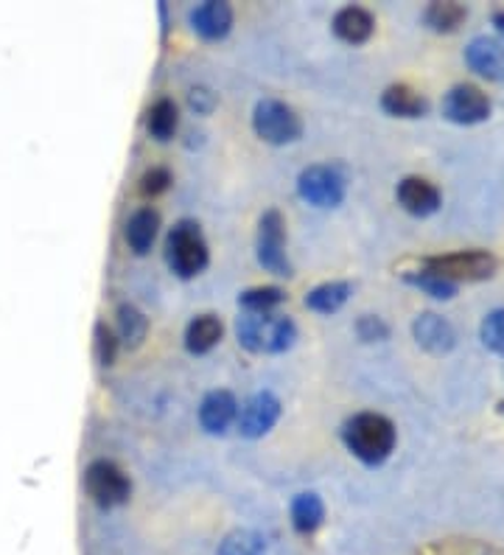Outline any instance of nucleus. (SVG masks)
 Returning <instances> with one entry per match:
<instances>
[{
	"instance_id": "18",
	"label": "nucleus",
	"mask_w": 504,
	"mask_h": 555,
	"mask_svg": "<svg viewBox=\"0 0 504 555\" xmlns=\"http://www.w3.org/2000/svg\"><path fill=\"white\" fill-rule=\"evenodd\" d=\"M222 320L216 318V314H199V318H194L189 323V328H185V348H189V353H194V357H202V353L214 351L219 343H222Z\"/></svg>"
},
{
	"instance_id": "26",
	"label": "nucleus",
	"mask_w": 504,
	"mask_h": 555,
	"mask_svg": "<svg viewBox=\"0 0 504 555\" xmlns=\"http://www.w3.org/2000/svg\"><path fill=\"white\" fill-rule=\"evenodd\" d=\"M219 555H267V542L256 530H233L219 544Z\"/></svg>"
},
{
	"instance_id": "17",
	"label": "nucleus",
	"mask_w": 504,
	"mask_h": 555,
	"mask_svg": "<svg viewBox=\"0 0 504 555\" xmlns=\"http://www.w3.org/2000/svg\"><path fill=\"white\" fill-rule=\"evenodd\" d=\"M157 231H160V214L155 208H138L124 228V238L134 256H146L155 244Z\"/></svg>"
},
{
	"instance_id": "32",
	"label": "nucleus",
	"mask_w": 504,
	"mask_h": 555,
	"mask_svg": "<svg viewBox=\"0 0 504 555\" xmlns=\"http://www.w3.org/2000/svg\"><path fill=\"white\" fill-rule=\"evenodd\" d=\"M189 104L191 109H196L199 116H208L210 109L216 107V93H210L208 88H194L189 93Z\"/></svg>"
},
{
	"instance_id": "5",
	"label": "nucleus",
	"mask_w": 504,
	"mask_h": 555,
	"mask_svg": "<svg viewBox=\"0 0 504 555\" xmlns=\"http://www.w3.org/2000/svg\"><path fill=\"white\" fill-rule=\"evenodd\" d=\"M258 264L272 275L289 278L292 261L286 256V222H283L281 210H267L258 222V238H256Z\"/></svg>"
},
{
	"instance_id": "24",
	"label": "nucleus",
	"mask_w": 504,
	"mask_h": 555,
	"mask_svg": "<svg viewBox=\"0 0 504 555\" xmlns=\"http://www.w3.org/2000/svg\"><path fill=\"white\" fill-rule=\"evenodd\" d=\"M283 300H286V292L281 286H253V289H244L238 295V306H242L244 312L253 314L275 312Z\"/></svg>"
},
{
	"instance_id": "29",
	"label": "nucleus",
	"mask_w": 504,
	"mask_h": 555,
	"mask_svg": "<svg viewBox=\"0 0 504 555\" xmlns=\"http://www.w3.org/2000/svg\"><path fill=\"white\" fill-rule=\"evenodd\" d=\"M118 357V337L107 328V323H95V359L101 367L115 365Z\"/></svg>"
},
{
	"instance_id": "8",
	"label": "nucleus",
	"mask_w": 504,
	"mask_h": 555,
	"mask_svg": "<svg viewBox=\"0 0 504 555\" xmlns=\"http://www.w3.org/2000/svg\"><path fill=\"white\" fill-rule=\"evenodd\" d=\"M426 270L443 275L451 284L460 281H484L496 272V258L484 250H465L451 253V256L426 258Z\"/></svg>"
},
{
	"instance_id": "23",
	"label": "nucleus",
	"mask_w": 504,
	"mask_h": 555,
	"mask_svg": "<svg viewBox=\"0 0 504 555\" xmlns=\"http://www.w3.org/2000/svg\"><path fill=\"white\" fill-rule=\"evenodd\" d=\"M148 332V320L146 314L132 304L118 306V337L127 348H138L146 339Z\"/></svg>"
},
{
	"instance_id": "4",
	"label": "nucleus",
	"mask_w": 504,
	"mask_h": 555,
	"mask_svg": "<svg viewBox=\"0 0 504 555\" xmlns=\"http://www.w3.org/2000/svg\"><path fill=\"white\" fill-rule=\"evenodd\" d=\"M253 129L261 141L272 143V146H286V143L300 141L302 121L289 104L277 102V99H263L253 113Z\"/></svg>"
},
{
	"instance_id": "20",
	"label": "nucleus",
	"mask_w": 504,
	"mask_h": 555,
	"mask_svg": "<svg viewBox=\"0 0 504 555\" xmlns=\"http://www.w3.org/2000/svg\"><path fill=\"white\" fill-rule=\"evenodd\" d=\"M353 286L348 281H328V284H320L306 295V309L316 314H336L348 304Z\"/></svg>"
},
{
	"instance_id": "3",
	"label": "nucleus",
	"mask_w": 504,
	"mask_h": 555,
	"mask_svg": "<svg viewBox=\"0 0 504 555\" xmlns=\"http://www.w3.org/2000/svg\"><path fill=\"white\" fill-rule=\"evenodd\" d=\"M210 261L208 242L202 236V228L191 219L177 222L166 236V264L177 278H196Z\"/></svg>"
},
{
	"instance_id": "6",
	"label": "nucleus",
	"mask_w": 504,
	"mask_h": 555,
	"mask_svg": "<svg viewBox=\"0 0 504 555\" xmlns=\"http://www.w3.org/2000/svg\"><path fill=\"white\" fill-rule=\"evenodd\" d=\"M85 488L88 496L101 511H113L132 496V482L121 468L109 461H93L85 472Z\"/></svg>"
},
{
	"instance_id": "25",
	"label": "nucleus",
	"mask_w": 504,
	"mask_h": 555,
	"mask_svg": "<svg viewBox=\"0 0 504 555\" xmlns=\"http://www.w3.org/2000/svg\"><path fill=\"white\" fill-rule=\"evenodd\" d=\"M465 17H468V9L463 3H431L424 14L426 26L435 31H457Z\"/></svg>"
},
{
	"instance_id": "9",
	"label": "nucleus",
	"mask_w": 504,
	"mask_h": 555,
	"mask_svg": "<svg viewBox=\"0 0 504 555\" xmlns=\"http://www.w3.org/2000/svg\"><path fill=\"white\" fill-rule=\"evenodd\" d=\"M277 421H281V401H277L275 393H269V390H261V393L249 396L244 401V406H238V433L249 440H258L263 435L272 433Z\"/></svg>"
},
{
	"instance_id": "21",
	"label": "nucleus",
	"mask_w": 504,
	"mask_h": 555,
	"mask_svg": "<svg viewBox=\"0 0 504 555\" xmlns=\"http://www.w3.org/2000/svg\"><path fill=\"white\" fill-rule=\"evenodd\" d=\"M292 528L300 535H311L325 519V505L316 494H297L292 500Z\"/></svg>"
},
{
	"instance_id": "19",
	"label": "nucleus",
	"mask_w": 504,
	"mask_h": 555,
	"mask_svg": "<svg viewBox=\"0 0 504 555\" xmlns=\"http://www.w3.org/2000/svg\"><path fill=\"white\" fill-rule=\"evenodd\" d=\"M382 107L396 118H421L429 113V102H426V95H421L417 90L406 88V85H392V88L384 90Z\"/></svg>"
},
{
	"instance_id": "2",
	"label": "nucleus",
	"mask_w": 504,
	"mask_h": 555,
	"mask_svg": "<svg viewBox=\"0 0 504 555\" xmlns=\"http://www.w3.org/2000/svg\"><path fill=\"white\" fill-rule=\"evenodd\" d=\"M235 337L249 353H283L295 346L297 325L286 314L244 312L235 320Z\"/></svg>"
},
{
	"instance_id": "33",
	"label": "nucleus",
	"mask_w": 504,
	"mask_h": 555,
	"mask_svg": "<svg viewBox=\"0 0 504 555\" xmlns=\"http://www.w3.org/2000/svg\"><path fill=\"white\" fill-rule=\"evenodd\" d=\"M493 26H496L499 35L504 37V12H496V14H493Z\"/></svg>"
},
{
	"instance_id": "27",
	"label": "nucleus",
	"mask_w": 504,
	"mask_h": 555,
	"mask_svg": "<svg viewBox=\"0 0 504 555\" xmlns=\"http://www.w3.org/2000/svg\"><path fill=\"white\" fill-rule=\"evenodd\" d=\"M406 284L417 286V289L426 292V295H431V298L437 300L454 298V292H457V284H451L443 275H437V272L426 270V267L421 272H410V275H406Z\"/></svg>"
},
{
	"instance_id": "22",
	"label": "nucleus",
	"mask_w": 504,
	"mask_h": 555,
	"mask_svg": "<svg viewBox=\"0 0 504 555\" xmlns=\"http://www.w3.org/2000/svg\"><path fill=\"white\" fill-rule=\"evenodd\" d=\"M177 124H180V113H177V104L171 99H160V102L148 107L146 129L157 143L171 141L177 132Z\"/></svg>"
},
{
	"instance_id": "16",
	"label": "nucleus",
	"mask_w": 504,
	"mask_h": 555,
	"mask_svg": "<svg viewBox=\"0 0 504 555\" xmlns=\"http://www.w3.org/2000/svg\"><path fill=\"white\" fill-rule=\"evenodd\" d=\"M412 332H415L417 346H424L426 351L431 353L451 351L454 343H457V334H454L449 320H443L440 314H431V312L421 314V318L412 323Z\"/></svg>"
},
{
	"instance_id": "34",
	"label": "nucleus",
	"mask_w": 504,
	"mask_h": 555,
	"mask_svg": "<svg viewBox=\"0 0 504 555\" xmlns=\"http://www.w3.org/2000/svg\"><path fill=\"white\" fill-rule=\"evenodd\" d=\"M499 410H502V415H504V401H502V404H499Z\"/></svg>"
},
{
	"instance_id": "28",
	"label": "nucleus",
	"mask_w": 504,
	"mask_h": 555,
	"mask_svg": "<svg viewBox=\"0 0 504 555\" xmlns=\"http://www.w3.org/2000/svg\"><path fill=\"white\" fill-rule=\"evenodd\" d=\"M482 343L484 348H491L493 353L504 357V309H496L482 320Z\"/></svg>"
},
{
	"instance_id": "13",
	"label": "nucleus",
	"mask_w": 504,
	"mask_h": 555,
	"mask_svg": "<svg viewBox=\"0 0 504 555\" xmlns=\"http://www.w3.org/2000/svg\"><path fill=\"white\" fill-rule=\"evenodd\" d=\"M398 203L412 217H431L440 208V191L424 177H406L398 183Z\"/></svg>"
},
{
	"instance_id": "30",
	"label": "nucleus",
	"mask_w": 504,
	"mask_h": 555,
	"mask_svg": "<svg viewBox=\"0 0 504 555\" xmlns=\"http://www.w3.org/2000/svg\"><path fill=\"white\" fill-rule=\"evenodd\" d=\"M168 185H171V171L163 169V166H155V169H148L141 177V194L146 199H155L160 194H166Z\"/></svg>"
},
{
	"instance_id": "1",
	"label": "nucleus",
	"mask_w": 504,
	"mask_h": 555,
	"mask_svg": "<svg viewBox=\"0 0 504 555\" xmlns=\"http://www.w3.org/2000/svg\"><path fill=\"white\" fill-rule=\"evenodd\" d=\"M343 443L364 466H382L396 449V427L378 413H357L343 424Z\"/></svg>"
},
{
	"instance_id": "10",
	"label": "nucleus",
	"mask_w": 504,
	"mask_h": 555,
	"mask_svg": "<svg viewBox=\"0 0 504 555\" xmlns=\"http://www.w3.org/2000/svg\"><path fill=\"white\" fill-rule=\"evenodd\" d=\"M443 116L454 124H463V127L482 124L491 116V99L474 85H457L445 93Z\"/></svg>"
},
{
	"instance_id": "14",
	"label": "nucleus",
	"mask_w": 504,
	"mask_h": 555,
	"mask_svg": "<svg viewBox=\"0 0 504 555\" xmlns=\"http://www.w3.org/2000/svg\"><path fill=\"white\" fill-rule=\"evenodd\" d=\"M465 62L484 79H504V42L491 37H477L465 48Z\"/></svg>"
},
{
	"instance_id": "12",
	"label": "nucleus",
	"mask_w": 504,
	"mask_h": 555,
	"mask_svg": "<svg viewBox=\"0 0 504 555\" xmlns=\"http://www.w3.org/2000/svg\"><path fill=\"white\" fill-rule=\"evenodd\" d=\"M191 26H194L202 40H224L230 35V28H233V9L224 0H208V3H202L191 12Z\"/></svg>"
},
{
	"instance_id": "7",
	"label": "nucleus",
	"mask_w": 504,
	"mask_h": 555,
	"mask_svg": "<svg viewBox=\"0 0 504 555\" xmlns=\"http://www.w3.org/2000/svg\"><path fill=\"white\" fill-rule=\"evenodd\" d=\"M297 194L302 203L314 205V208H336L345 199V177L336 166L316 163L302 169L297 177Z\"/></svg>"
},
{
	"instance_id": "31",
	"label": "nucleus",
	"mask_w": 504,
	"mask_h": 555,
	"mask_svg": "<svg viewBox=\"0 0 504 555\" xmlns=\"http://www.w3.org/2000/svg\"><path fill=\"white\" fill-rule=\"evenodd\" d=\"M357 334L359 339H364V343H382V339L390 337V328H387V323H384L382 318L364 314V318H359L357 323Z\"/></svg>"
},
{
	"instance_id": "15",
	"label": "nucleus",
	"mask_w": 504,
	"mask_h": 555,
	"mask_svg": "<svg viewBox=\"0 0 504 555\" xmlns=\"http://www.w3.org/2000/svg\"><path fill=\"white\" fill-rule=\"evenodd\" d=\"M331 28H334V35L343 42H348V46H362V42H367L370 37H373V31H376V21H373V14H370L367 9L345 7L334 14Z\"/></svg>"
},
{
	"instance_id": "11",
	"label": "nucleus",
	"mask_w": 504,
	"mask_h": 555,
	"mask_svg": "<svg viewBox=\"0 0 504 555\" xmlns=\"http://www.w3.org/2000/svg\"><path fill=\"white\" fill-rule=\"evenodd\" d=\"M238 418V401L230 390H210L199 404V424L208 435H224Z\"/></svg>"
}]
</instances>
